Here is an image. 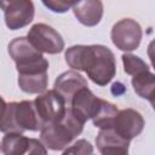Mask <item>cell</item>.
<instances>
[{
    "label": "cell",
    "mask_w": 155,
    "mask_h": 155,
    "mask_svg": "<svg viewBox=\"0 0 155 155\" xmlns=\"http://www.w3.org/2000/svg\"><path fill=\"white\" fill-rule=\"evenodd\" d=\"M96 145L103 155L127 154L130 148V140L119 136L114 128H99L96 137Z\"/></svg>",
    "instance_id": "8fae6325"
},
{
    "label": "cell",
    "mask_w": 155,
    "mask_h": 155,
    "mask_svg": "<svg viewBox=\"0 0 155 155\" xmlns=\"http://www.w3.org/2000/svg\"><path fill=\"white\" fill-rule=\"evenodd\" d=\"M19 88L28 94H39L46 91L48 85L47 73H39L31 75H18L17 79Z\"/></svg>",
    "instance_id": "2e32d148"
},
{
    "label": "cell",
    "mask_w": 155,
    "mask_h": 155,
    "mask_svg": "<svg viewBox=\"0 0 155 155\" xmlns=\"http://www.w3.org/2000/svg\"><path fill=\"white\" fill-rule=\"evenodd\" d=\"M86 86H88L87 80L81 74H79L75 70H68L57 76L53 88L59 94H62V97L65 101L67 107H69L70 99L76 93V91H79L80 88L86 87Z\"/></svg>",
    "instance_id": "4fadbf2b"
},
{
    "label": "cell",
    "mask_w": 155,
    "mask_h": 155,
    "mask_svg": "<svg viewBox=\"0 0 155 155\" xmlns=\"http://www.w3.org/2000/svg\"><path fill=\"white\" fill-rule=\"evenodd\" d=\"M41 127L42 125L36 114L33 101L11 102L6 104L5 114L0 122L1 132H36L40 131Z\"/></svg>",
    "instance_id": "3957f363"
},
{
    "label": "cell",
    "mask_w": 155,
    "mask_h": 155,
    "mask_svg": "<svg viewBox=\"0 0 155 155\" xmlns=\"http://www.w3.org/2000/svg\"><path fill=\"white\" fill-rule=\"evenodd\" d=\"M73 13L85 27L97 25L104 13L102 0H79L73 6Z\"/></svg>",
    "instance_id": "7c38bea8"
},
{
    "label": "cell",
    "mask_w": 155,
    "mask_h": 155,
    "mask_svg": "<svg viewBox=\"0 0 155 155\" xmlns=\"http://www.w3.org/2000/svg\"><path fill=\"white\" fill-rule=\"evenodd\" d=\"M6 102H5V99L0 96V122H1V120H2V117H4V114H5V109H6Z\"/></svg>",
    "instance_id": "44dd1931"
},
{
    "label": "cell",
    "mask_w": 155,
    "mask_h": 155,
    "mask_svg": "<svg viewBox=\"0 0 155 155\" xmlns=\"http://www.w3.org/2000/svg\"><path fill=\"white\" fill-rule=\"evenodd\" d=\"M7 51L16 63L18 75L39 74L48 70V61L24 36L16 38L10 41Z\"/></svg>",
    "instance_id": "277c9868"
},
{
    "label": "cell",
    "mask_w": 155,
    "mask_h": 155,
    "mask_svg": "<svg viewBox=\"0 0 155 155\" xmlns=\"http://www.w3.org/2000/svg\"><path fill=\"white\" fill-rule=\"evenodd\" d=\"M64 58L71 69L85 71L98 86H107L116 75L115 56L104 45H74L65 50Z\"/></svg>",
    "instance_id": "6da1fadb"
},
{
    "label": "cell",
    "mask_w": 155,
    "mask_h": 155,
    "mask_svg": "<svg viewBox=\"0 0 155 155\" xmlns=\"http://www.w3.org/2000/svg\"><path fill=\"white\" fill-rule=\"evenodd\" d=\"M145 121L142 114L132 108L119 110L113 124L114 131L127 140H132L139 136L144 128Z\"/></svg>",
    "instance_id": "9c48e42d"
},
{
    "label": "cell",
    "mask_w": 155,
    "mask_h": 155,
    "mask_svg": "<svg viewBox=\"0 0 155 155\" xmlns=\"http://www.w3.org/2000/svg\"><path fill=\"white\" fill-rule=\"evenodd\" d=\"M5 24L10 30L27 27L34 19L35 6L31 0H0Z\"/></svg>",
    "instance_id": "ba28073f"
},
{
    "label": "cell",
    "mask_w": 155,
    "mask_h": 155,
    "mask_svg": "<svg viewBox=\"0 0 155 155\" xmlns=\"http://www.w3.org/2000/svg\"><path fill=\"white\" fill-rule=\"evenodd\" d=\"M0 145H1V144H0Z\"/></svg>",
    "instance_id": "7402d4cb"
},
{
    "label": "cell",
    "mask_w": 155,
    "mask_h": 155,
    "mask_svg": "<svg viewBox=\"0 0 155 155\" xmlns=\"http://www.w3.org/2000/svg\"><path fill=\"white\" fill-rule=\"evenodd\" d=\"M121 59H122V63H124V71L127 75L134 76V75H137L142 71H145V70L150 69V67L139 56L132 54L130 52L124 53L121 56Z\"/></svg>",
    "instance_id": "ac0fdd59"
},
{
    "label": "cell",
    "mask_w": 155,
    "mask_h": 155,
    "mask_svg": "<svg viewBox=\"0 0 155 155\" xmlns=\"http://www.w3.org/2000/svg\"><path fill=\"white\" fill-rule=\"evenodd\" d=\"M101 104V98H98L90 88L88 86L80 88L76 91V93L71 97L69 103V109L71 113L84 124L92 119Z\"/></svg>",
    "instance_id": "30bf717a"
},
{
    "label": "cell",
    "mask_w": 155,
    "mask_h": 155,
    "mask_svg": "<svg viewBox=\"0 0 155 155\" xmlns=\"http://www.w3.org/2000/svg\"><path fill=\"white\" fill-rule=\"evenodd\" d=\"M132 87L134 92L144 99H148L151 105H154V90H155V75L149 70L142 71L132 76Z\"/></svg>",
    "instance_id": "9a60e30c"
},
{
    "label": "cell",
    "mask_w": 155,
    "mask_h": 155,
    "mask_svg": "<svg viewBox=\"0 0 155 155\" xmlns=\"http://www.w3.org/2000/svg\"><path fill=\"white\" fill-rule=\"evenodd\" d=\"M33 103L42 127L46 124L59 121L64 116L68 108L62 94H59L54 88L39 93Z\"/></svg>",
    "instance_id": "5b68a950"
},
{
    "label": "cell",
    "mask_w": 155,
    "mask_h": 155,
    "mask_svg": "<svg viewBox=\"0 0 155 155\" xmlns=\"http://www.w3.org/2000/svg\"><path fill=\"white\" fill-rule=\"evenodd\" d=\"M117 111H119V109L115 104L101 98L99 108H98L96 115L91 120H92L93 125L98 128H111Z\"/></svg>",
    "instance_id": "e0dca14e"
},
{
    "label": "cell",
    "mask_w": 155,
    "mask_h": 155,
    "mask_svg": "<svg viewBox=\"0 0 155 155\" xmlns=\"http://www.w3.org/2000/svg\"><path fill=\"white\" fill-rule=\"evenodd\" d=\"M79 0H41V2L54 13H65Z\"/></svg>",
    "instance_id": "d6986e66"
},
{
    "label": "cell",
    "mask_w": 155,
    "mask_h": 155,
    "mask_svg": "<svg viewBox=\"0 0 155 155\" xmlns=\"http://www.w3.org/2000/svg\"><path fill=\"white\" fill-rule=\"evenodd\" d=\"M27 39L41 53L57 54L64 50V40L62 35L51 25L45 23H35L28 31Z\"/></svg>",
    "instance_id": "8992f818"
},
{
    "label": "cell",
    "mask_w": 155,
    "mask_h": 155,
    "mask_svg": "<svg viewBox=\"0 0 155 155\" xmlns=\"http://www.w3.org/2000/svg\"><path fill=\"white\" fill-rule=\"evenodd\" d=\"M84 125L85 124L67 108L64 116L59 121L46 124L40 130V140L46 149L62 151L82 132Z\"/></svg>",
    "instance_id": "7a4b0ae2"
},
{
    "label": "cell",
    "mask_w": 155,
    "mask_h": 155,
    "mask_svg": "<svg viewBox=\"0 0 155 155\" xmlns=\"http://www.w3.org/2000/svg\"><path fill=\"white\" fill-rule=\"evenodd\" d=\"M62 153L64 155H67V154H92L93 147L86 139H78L74 144L63 149Z\"/></svg>",
    "instance_id": "ffe728a7"
},
{
    "label": "cell",
    "mask_w": 155,
    "mask_h": 155,
    "mask_svg": "<svg viewBox=\"0 0 155 155\" xmlns=\"http://www.w3.org/2000/svg\"><path fill=\"white\" fill-rule=\"evenodd\" d=\"M143 31L140 24L132 18L117 21L110 31V39L116 48L124 52H131L139 47Z\"/></svg>",
    "instance_id": "52a82bcc"
},
{
    "label": "cell",
    "mask_w": 155,
    "mask_h": 155,
    "mask_svg": "<svg viewBox=\"0 0 155 155\" xmlns=\"http://www.w3.org/2000/svg\"><path fill=\"white\" fill-rule=\"evenodd\" d=\"M30 138L23 136L19 132H7L5 133L0 151L5 155H23L28 154Z\"/></svg>",
    "instance_id": "5bb4252c"
}]
</instances>
